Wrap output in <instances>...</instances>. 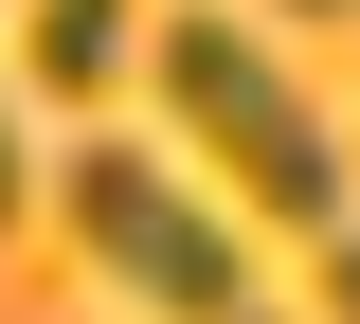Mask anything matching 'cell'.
Listing matches in <instances>:
<instances>
[{
  "label": "cell",
  "mask_w": 360,
  "mask_h": 324,
  "mask_svg": "<svg viewBox=\"0 0 360 324\" xmlns=\"http://www.w3.org/2000/svg\"><path fill=\"white\" fill-rule=\"evenodd\" d=\"M144 72H162V127L198 144L252 216H288L307 252L342 234V127L288 91V54H270L252 18H162V54H144Z\"/></svg>",
  "instance_id": "6da1fadb"
},
{
  "label": "cell",
  "mask_w": 360,
  "mask_h": 324,
  "mask_svg": "<svg viewBox=\"0 0 360 324\" xmlns=\"http://www.w3.org/2000/svg\"><path fill=\"white\" fill-rule=\"evenodd\" d=\"M54 198H72L90 271L144 288V324H252V252H234V216L180 181L162 144H72V162H54Z\"/></svg>",
  "instance_id": "7a4b0ae2"
},
{
  "label": "cell",
  "mask_w": 360,
  "mask_h": 324,
  "mask_svg": "<svg viewBox=\"0 0 360 324\" xmlns=\"http://www.w3.org/2000/svg\"><path fill=\"white\" fill-rule=\"evenodd\" d=\"M127 37H144V0H37V18H18V72H37L54 108H90L127 72Z\"/></svg>",
  "instance_id": "3957f363"
},
{
  "label": "cell",
  "mask_w": 360,
  "mask_h": 324,
  "mask_svg": "<svg viewBox=\"0 0 360 324\" xmlns=\"http://www.w3.org/2000/svg\"><path fill=\"white\" fill-rule=\"evenodd\" d=\"M18 198H37V144H18V91H0V234H18Z\"/></svg>",
  "instance_id": "277c9868"
},
{
  "label": "cell",
  "mask_w": 360,
  "mask_h": 324,
  "mask_svg": "<svg viewBox=\"0 0 360 324\" xmlns=\"http://www.w3.org/2000/svg\"><path fill=\"white\" fill-rule=\"evenodd\" d=\"M324 324H360V216L324 234Z\"/></svg>",
  "instance_id": "5b68a950"
},
{
  "label": "cell",
  "mask_w": 360,
  "mask_h": 324,
  "mask_svg": "<svg viewBox=\"0 0 360 324\" xmlns=\"http://www.w3.org/2000/svg\"><path fill=\"white\" fill-rule=\"evenodd\" d=\"M288 18H360V0H288Z\"/></svg>",
  "instance_id": "8992f818"
},
{
  "label": "cell",
  "mask_w": 360,
  "mask_h": 324,
  "mask_svg": "<svg viewBox=\"0 0 360 324\" xmlns=\"http://www.w3.org/2000/svg\"><path fill=\"white\" fill-rule=\"evenodd\" d=\"M252 324H270V306H252Z\"/></svg>",
  "instance_id": "52a82bcc"
}]
</instances>
